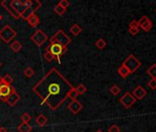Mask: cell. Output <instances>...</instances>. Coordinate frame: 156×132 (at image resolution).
<instances>
[{
	"instance_id": "ffe728a7",
	"label": "cell",
	"mask_w": 156,
	"mask_h": 132,
	"mask_svg": "<svg viewBox=\"0 0 156 132\" xmlns=\"http://www.w3.org/2000/svg\"><path fill=\"white\" fill-rule=\"evenodd\" d=\"M82 31V28L79 26V25H77V24H73L71 28H70V32L74 35V36H77V35H79Z\"/></svg>"
},
{
	"instance_id": "60d3db41",
	"label": "cell",
	"mask_w": 156,
	"mask_h": 132,
	"mask_svg": "<svg viewBox=\"0 0 156 132\" xmlns=\"http://www.w3.org/2000/svg\"><path fill=\"white\" fill-rule=\"evenodd\" d=\"M96 132H103V130H101V129H98V130H97Z\"/></svg>"
},
{
	"instance_id": "83f0119b",
	"label": "cell",
	"mask_w": 156,
	"mask_h": 132,
	"mask_svg": "<svg viewBox=\"0 0 156 132\" xmlns=\"http://www.w3.org/2000/svg\"><path fill=\"white\" fill-rule=\"evenodd\" d=\"M24 74H25V75H26L27 77L30 78V77H32V76L35 75V72H34V70H33L31 67H27V68H25V70H24Z\"/></svg>"
},
{
	"instance_id": "3957f363",
	"label": "cell",
	"mask_w": 156,
	"mask_h": 132,
	"mask_svg": "<svg viewBox=\"0 0 156 132\" xmlns=\"http://www.w3.org/2000/svg\"><path fill=\"white\" fill-rule=\"evenodd\" d=\"M45 50H47L55 58V60L58 61V63H61V58L66 52L67 48H65V47H63V46H62L60 44L52 43V44H50L48 47H46Z\"/></svg>"
},
{
	"instance_id": "6da1fadb",
	"label": "cell",
	"mask_w": 156,
	"mask_h": 132,
	"mask_svg": "<svg viewBox=\"0 0 156 132\" xmlns=\"http://www.w3.org/2000/svg\"><path fill=\"white\" fill-rule=\"evenodd\" d=\"M73 88L72 84L52 68L33 87V92L41 98L42 104H46L51 110H57L68 98L69 91Z\"/></svg>"
},
{
	"instance_id": "7c38bea8",
	"label": "cell",
	"mask_w": 156,
	"mask_h": 132,
	"mask_svg": "<svg viewBox=\"0 0 156 132\" xmlns=\"http://www.w3.org/2000/svg\"><path fill=\"white\" fill-rule=\"evenodd\" d=\"M1 6H2L7 11H9V13L13 18H15L16 19H19L20 18V16L19 15V13L10 6V2H9V0H4V1H2V2H1Z\"/></svg>"
},
{
	"instance_id": "7402d4cb",
	"label": "cell",
	"mask_w": 156,
	"mask_h": 132,
	"mask_svg": "<svg viewBox=\"0 0 156 132\" xmlns=\"http://www.w3.org/2000/svg\"><path fill=\"white\" fill-rule=\"evenodd\" d=\"M151 27H152V22H151V20L148 19V20L145 21L140 28H141L145 32H148V31H150V30L151 29Z\"/></svg>"
},
{
	"instance_id": "d6986e66",
	"label": "cell",
	"mask_w": 156,
	"mask_h": 132,
	"mask_svg": "<svg viewBox=\"0 0 156 132\" xmlns=\"http://www.w3.org/2000/svg\"><path fill=\"white\" fill-rule=\"evenodd\" d=\"M31 129H32V127L29 123H21L18 127V130L20 132H30Z\"/></svg>"
},
{
	"instance_id": "9a60e30c",
	"label": "cell",
	"mask_w": 156,
	"mask_h": 132,
	"mask_svg": "<svg viewBox=\"0 0 156 132\" xmlns=\"http://www.w3.org/2000/svg\"><path fill=\"white\" fill-rule=\"evenodd\" d=\"M118 74H119V75L120 77H122L124 79L127 78L129 75H131V73L129 71V69L126 67V66H124L123 64H121V66L118 69Z\"/></svg>"
},
{
	"instance_id": "ab89813d",
	"label": "cell",
	"mask_w": 156,
	"mask_h": 132,
	"mask_svg": "<svg viewBox=\"0 0 156 132\" xmlns=\"http://www.w3.org/2000/svg\"><path fill=\"white\" fill-rule=\"evenodd\" d=\"M3 85V83H2V77L0 76V85Z\"/></svg>"
},
{
	"instance_id": "d6a6232c",
	"label": "cell",
	"mask_w": 156,
	"mask_h": 132,
	"mask_svg": "<svg viewBox=\"0 0 156 132\" xmlns=\"http://www.w3.org/2000/svg\"><path fill=\"white\" fill-rule=\"evenodd\" d=\"M147 85L151 89V90H155L156 89V79H151L148 83Z\"/></svg>"
},
{
	"instance_id": "277c9868",
	"label": "cell",
	"mask_w": 156,
	"mask_h": 132,
	"mask_svg": "<svg viewBox=\"0 0 156 132\" xmlns=\"http://www.w3.org/2000/svg\"><path fill=\"white\" fill-rule=\"evenodd\" d=\"M122 64L129 69V71L133 74L135 73L140 66H141V62L133 55V54H129L122 62Z\"/></svg>"
},
{
	"instance_id": "44dd1931",
	"label": "cell",
	"mask_w": 156,
	"mask_h": 132,
	"mask_svg": "<svg viewBox=\"0 0 156 132\" xmlns=\"http://www.w3.org/2000/svg\"><path fill=\"white\" fill-rule=\"evenodd\" d=\"M10 48L14 52H18V51H20L21 50L22 45H21V43L20 41H14V42H12L10 44Z\"/></svg>"
},
{
	"instance_id": "8992f818",
	"label": "cell",
	"mask_w": 156,
	"mask_h": 132,
	"mask_svg": "<svg viewBox=\"0 0 156 132\" xmlns=\"http://www.w3.org/2000/svg\"><path fill=\"white\" fill-rule=\"evenodd\" d=\"M30 39H31V40H32L38 47H41V46H42V45L45 43V41L48 40V37H47V35H46L41 30H37L32 34V36L30 37Z\"/></svg>"
},
{
	"instance_id": "b9f144b4",
	"label": "cell",
	"mask_w": 156,
	"mask_h": 132,
	"mask_svg": "<svg viewBox=\"0 0 156 132\" xmlns=\"http://www.w3.org/2000/svg\"><path fill=\"white\" fill-rule=\"evenodd\" d=\"M1 19H2V16L0 15V21H1Z\"/></svg>"
},
{
	"instance_id": "cb8c5ba5",
	"label": "cell",
	"mask_w": 156,
	"mask_h": 132,
	"mask_svg": "<svg viewBox=\"0 0 156 132\" xmlns=\"http://www.w3.org/2000/svg\"><path fill=\"white\" fill-rule=\"evenodd\" d=\"M2 83L7 85H10L13 83V78L9 75H6L2 77Z\"/></svg>"
},
{
	"instance_id": "74e56055",
	"label": "cell",
	"mask_w": 156,
	"mask_h": 132,
	"mask_svg": "<svg viewBox=\"0 0 156 132\" xmlns=\"http://www.w3.org/2000/svg\"><path fill=\"white\" fill-rule=\"evenodd\" d=\"M129 28H139V24H138V20L133 19L129 22Z\"/></svg>"
},
{
	"instance_id": "f1b7e54d",
	"label": "cell",
	"mask_w": 156,
	"mask_h": 132,
	"mask_svg": "<svg viewBox=\"0 0 156 132\" xmlns=\"http://www.w3.org/2000/svg\"><path fill=\"white\" fill-rule=\"evenodd\" d=\"M43 57H44V59L47 61H54L55 60V58L47 50H45V53H44V55H43Z\"/></svg>"
},
{
	"instance_id": "484cf974",
	"label": "cell",
	"mask_w": 156,
	"mask_h": 132,
	"mask_svg": "<svg viewBox=\"0 0 156 132\" xmlns=\"http://www.w3.org/2000/svg\"><path fill=\"white\" fill-rule=\"evenodd\" d=\"M77 96H78V94H77L75 88H74V87L72 88V89L69 91V93H68V98L72 99V101H73V100H75Z\"/></svg>"
},
{
	"instance_id": "5b68a950",
	"label": "cell",
	"mask_w": 156,
	"mask_h": 132,
	"mask_svg": "<svg viewBox=\"0 0 156 132\" xmlns=\"http://www.w3.org/2000/svg\"><path fill=\"white\" fill-rule=\"evenodd\" d=\"M16 36H17V32L9 25L4 26L3 29L0 30V39L5 43L9 44Z\"/></svg>"
},
{
	"instance_id": "ba28073f",
	"label": "cell",
	"mask_w": 156,
	"mask_h": 132,
	"mask_svg": "<svg viewBox=\"0 0 156 132\" xmlns=\"http://www.w3.org/2000/svg\"><path fill=\"white\" fill-rule=\"evenodd\" d=\"M41 7V1H38V0H35L33 6L30 7V8H29V9H27L25 10V12L21 15L20 18H22V19H25V20H28V19H29L31 15L35 14V11L38 10Z\"/></svg>"
},
{
	"instance_id": "7a4b0ae2",
	"label": "cell",
	"mask_w": 156,
	"mask_h": 132,
	"mask_svg": "<svg viewBox=\"0 0 156 132\" xmlns=\"http://www.w3.org/2000/svg\"><path fill=\"white\" fill-rule=\"evenodd\" d=\"M50 42L51 44L55 43V44H60L65 48H67V46L72 42V39L64 33V31L62 30H59L51 39H50Z\"/></svg>"
},
{
	"instance_id": "2e32d148",
	"label": "cell",
	"mask_w": 156,
	"mask_h": 132,
	"mask_svg": "<svg viewBox=\"0 0 156 132\" xmlns=\"http://www.w3.org/2000/svg\"><path fill=\"white\" fill-rule=\"evenodd\" d=\"M28 22H29V25L30 26L35 28L36 26H38L40 24V19H39V17L36 14H33V15H31L28 19Z\"/></svg>"
},
{
	"instance_id": "f546056e",
	"label": "cell",
	"mask_w": 156,
	"mask_h": 132,
	"mask_svg": "<svg viewBox=\"0 0 156 132\" xmlns=\"http://www.w3.org/2000/svg\"><path fill=\"white\" fill-rule=\"evenodd\" d=\"M20 119L22 121V123H29L31 120V116L28 114V113H24L21 116Z\"/></svg>"
},
{
	"instance_id": "1f68e13d",
	"label": "cell",
	"mask_w": 156,
	"mask_h": 132,
	"mask_svg": "<svg viewBox=\"0 0 156 132\" xmlns=\"http://www.w3.org/2000/svg\"><path fill=\"white\" fill-rule=\"evenodd\" d=\"M58 5H59L61 8H62L63 9H66L70 6V2L67 1V0H61Z\"/></svg>"
},
{
	"instance_id": "8d00e7d4",
	"label": "cell",
	"mask_w": 156,
	"mask_h": 132,
	"mask_svg": "<svg viewBox=\"0 0 156 132\" xmlns=\"http://www.w3.org/2000/svg\"><path fill=\"white\" fill-rule=\"evenodd\" d=\"M149 19V18L147 17V16H142L139 20H138V24H139V28L145 22V21H147Z\"/></svg>"
},
{
	"instance_id": "30bf717a",
	"label": "cell",
	"mask_w": 156,
	"mask_h": 132,
	"mask_svg": "<svg viewBox=\"0 0 156 132\" xmlns=\"http://www.w3.org/2000/svg\"><path fill=\"white\" fill-rule=\"evenodd\" d=\"M83 105L81 102H79L78 100H73L71 103H69L68 105V109L73 113V114H78L82 109H83Z\"/></svg>"
},
{
	"instance_id": "e575fe53",
	"label": "cell",
	"mask_w": 156,
	"mask_h": 132,
	"mask_svg": "<svg viewBox=\"0 0 156 132\" xmlns=\"http://www.w3.org/2000/svg\"><path fill=\"white\" fill-rule=\"evenodd\" d=\"M22 4L25 7V9H29V8L33 6L34 1H32V0H26V1H22Z\"/></svg>"
},
{
	"instance_id": "4dcf8cb0",
	"label": "cell",
	"mask_w": 156,
	"mask_h": 132,
	"mask_svg": "<svg viewBox=\"0 0 156 132\" xmlns=\"http://www.w3.org/2000/svg\"><path fill=\"white\" fill-rule=\"evenodd\" d=\"M54 12H55L57 15H59V16H62L63 13L65 12V9H63L62 8H61L59 5H57V6L54 8Z\"/></svg>"
},
{
	"instance_id": "d4e9b609",
	"label": "cell",
	"mask_w": 156,
	"mask_h": 132,
	"mask_svg": "<svg viewBox=\"0 0 156 132\" xmlns=\"http://www.w3.org/2000/svg\"><path fill=\"white\" fill-rule=\"evenodd\" d=\"M75 90H76V92H77L78 95H83V94H85L87 92V87L84 85L80 84V85H77V87L75 88Z\"/></svg>"
},
{
	"instance_id": "9c48e42d",
	"label": "cell",
	"mask_w": 156,
	"mask_h": 132,
	"mask_svg": "<svg viewBox=\"0 0 156 132\" xmlns=\"http://www.w3.org/2000/svg\"><path fill=\"white\" fill-rule=\"evenodd\" d=\"M20 100V96L19 94L16 92L15 88H13V89H12V92H11V94H10V96H9L8 98L4 99V100H2V101L6 102L9 106H15Z\"/></svg>"
},
{
	"instance_id": "836d02e7",
	"label": "cell",
	"mask_w": 156,
	"mask_h": 132,
	"mask_svg": "<svg viewBox=\"0 0 156 132\" xmlns=\"http://www.w3.org/2000/svg\"><path fill=\"white\" fill-rule=\"evenodd\" d=\"M108 132H120V127L118 125H111L108 127Z\"/></svg>"
},
{
	"instance_id": "f35d334b",
	"label": "cell",
	"mask_w": 156,
	"mask_h": 132,
	"mask_svg": "<svg viewBox=\"0 0 156 132\" xmlns=\"http://www.w3.org/2000/svg\"><path fill=\"white\" fill-rule=\"evenodd\" d=\"M0 132H9V131L4 127H0Z\"/></svg>"
},
{
	"instance_id": "603a6c76",
	"label": "cell",
	"mask_w": 156,
	"mask_h": 132,
	"mask_svg": "<svg viewBox=\"0 0 156 132\" xmlns=\"http://www.w3.org/2000/svg\"><path fill=\"white\" fill-rule=\"evenodd\" d=\"M95 45H96L97 48H98L99 50H103V49L106 47L107 42H106L102 38H100V39H98V40L95 42Z\"/></svg>"
},
{
	"instance_id": "e0dca14e",
	"label": "cell",
	"mask_w": 156,
	"mask_h": 132,
	"mask_svg": "<svg viewBox=\"0 0 156 132\" xmlns=\"http://www.w3.org/2000/svg\"><path fill=\"white\" fill-rule=\"evenodd\" d=\"M146 73L151 79H156V63L151 64L147 69Z\"/></svg>"
},
{
	"instance_id": "ee69618b",
	"label": "cell",
	"mask_w": 156,
	"mask_h": 132,
	"mask_svg": "<svg viewBox=\"0 0 156 132\" xmlns=\"http://www.w3.org/2000/svg\"><path fill=\"white\" fill-rule=\"evenodd\" d=\"M155 11H156V9H155Z\"/></svg>"
},
{
	"instance_id": "d590c367",
	"label": "cell",
	"mask_w": 156,
	"mask_h": 132,
	"mask_svg": "<svg viewBox=\"0 0 156 132\" xmlns=\"http://www.w3.org/2000/svg\"><path fill=\"white\" fill-rule=\"evenodd\" d=\"M139 30H140V28H129V32L132 36L138 34V33H139Z\"/></svg>"
},
{
	"instance_id": "8fae6325",
	"label": "cell",
	"mask_w": 156,
	"mask_h": 132,
	"mask_svg": "<svg viewBox=\"0 0 156 132\" xmlns=\"http://www.w3.org/2000/svg\"><path fill=\"white\" fill-rule=\"evenodd\" d=\"M134 98L136 100H141L143 99L146 96H147V91L146 89H144L141 85H138L133 91H132V94H131Z\"/></svg>"
},
{
	"instance_id": "7bdbcfd3",
	"label": "cell",
	"mask_w": 156,
	"mask_h": 132,
	"mask_svg": "<svg viewBox=\"0 0 156 132\" xmlns=\"http://www.w3.org/2000/svg\"><path fill=\"white\" fill-rule=\"evenodd\" d=\"M1 66H2V63H1V61H0V67H1Z\"/></svg>"
},
{
	"instance_id": "4fadbf2b",
	"label": "cell",
	"mask_w": 156,
	"mask_h": 132,
	"mask_svg": "<svg viewBox=\"0 0 156 132\" xmlns=\"http://www.w3.org/2000/svg\"><path fill=\"white\" fill-rule=\"evenodd\" d=\"M12 89H13V87L10 85H7L4 84L0 85V99L4 100V99L8 98L10 96Z\"/></svg>"
},
{
	"instance_id": "ac0fdd59",
	"label": "cell",
	"mask_w": 156,
	"mask_h": 132,
	"mask_svg": "<svg viewBox=\"0 0 156 132\" xmlns=\"http://www.w3.org/2000/svg\"><path fill=\"white\" fill-rule=\"evenodd\" d=\"M47 122H48V118H47V116H44V115H42V114L39 115V116L36 117V123H37L39 126H41V127H42V126L46 125V124H47Z\"/></svg>"
},
{
	"instance_id": "5bb4252c",
	"label": "cell",
	"mask_w": 156,
	"mask_h": 132,
	"mask_svg": "<svg viewBox=\"0 0 156 132\" xmlns=\"http://www.w3.org/2000/svg\"><path fill=\"white\" fill-rule=\"evenodd\" d=\"M10 6L19 13V15L20 17L26 10L25 7L22 4V1H20V0H12V1L10 2Z\"/></svg>"
},
{
	"instance_id": "4316f807",
	"label": "cell",
	"mask_w": 156,
	"mask_h": 132,
	"mask_svg": "<svg viewBox=\"0 0 156 132\" xmlns=\"http://www.w3.org/2000/svg\"><path fill=\"white\" fill-rule=\"evenodd\" d=\"M110 93L113 95V96H118L120 92H121V89H120V87L119 86V85H114L111 88H110Z\"/></svg>"
},
{
	"instance_id": "52a82bcc",
	"label": "cell",
	"mask_w": 156,
	"mask_h": 132,
	"mask_svg": "<svg viewBox=\"0 0 156 132\" xmlns=\"http://www.w3.org/2000/svg\"><path fill=\"white\" fill-rule=\"evenodd\" d=\"M119 102L125 108H130L136 103V99L129 92H126L119 98Z\"/></svg>"
}]
</instances>
